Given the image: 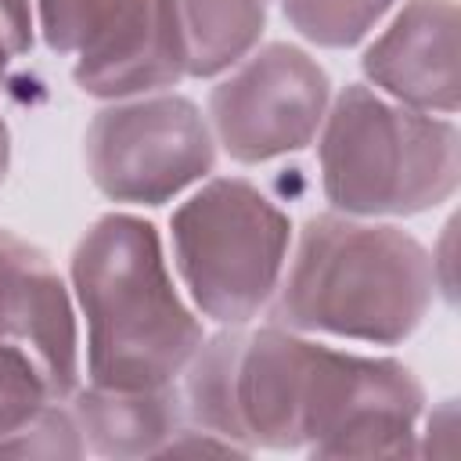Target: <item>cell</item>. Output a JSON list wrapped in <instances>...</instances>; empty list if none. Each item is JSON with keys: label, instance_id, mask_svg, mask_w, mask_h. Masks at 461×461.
Masks as SVG:
<instances>
[{"label": "cell", "instance_id": "e0dca14e", "mask_svg": "<svg viewBox=\"0 0 461 461\" xmlns=\"http://www.w3.org/2000/svg\"><path fill=\"white\" fill-rule=\"evenodd\" d=\"M0 36L11 54H25L32 47V4L29 0H0Z\"/></svg>", "mask_w": 461, "mask_h": 461}, {"label": "cell", "instance_id": "5bb4252c", "mask_svg": "<svg viewBox=\"0 0 461 461\" xmlns=\"http://www.w3.org/2000/svg\"><path fill=\"white\" fill-rule=\"evenodd\" d=\"M58 403L61 400L43 403L22 429L0 436V457H83V432L72 411Z\"/></svg>", "mask_w": 461, "mask_h": 461}, {"label": "cell", "instance_id": "30bf717a", "mask_svg": "<svg viewBox=\"0 0 461 461\" xmlns=\"http://www.w3.org/2000/svg\"><path fill=\"white\" fill-rule=\"evenodd\" d=\"M72 79L90 97H137L184 79L166 0H122L76 54Z\"/></svg>", "mask_w": 461, "mask_h": 461}, {"label": "cell", "instance_id": "2e32d148", "mask_svg": "<svg viewBox=\"0 0 461 461\" xmlns=\"http://www.w3.org/2000/svg\"><path fill=\"white\" fill-rule=\"evenodd\" d=\"M122 0H40V32L54 54H79Z\"/></svg>", "mask_w": 461, "mask_h": 461}, {"label": "cell", "instance_id": "8992f818", "mask_svg": "<svg viewBox=\"0 0 461 461\" xmlns=\"http://www.w3.org/2000/svg\"><path fill=\"white\" fill-rule=\"evenodd\" d=\"M86 169L112 202L162 205L212 169L216 140L194 101L176 94L101 108L86 130Z\"/></svg>", "mask_w": 461, "mask_h": 461}, {"label": "cell", "instance_id": "4fadbf2b", "mask_svg": "<svg viewBox=\"0 0 461 461\" xmlns=\"http://www.w3.org/2000/svg\"><path fill=\"white\" fill-rule=\"evenodd\" d=\"M396 0H281L285 18L317 47H353Z\"/></svg>", "mask_w": 461, "mask_h": 461}, {"label": "cell", "instance_id": "ac0fdd59", "mask_svg": "<svg viewBox=\"0 0 461 461\" xmlns=\"http://www.w3.org/2000/svg\"><path fill=\"white\" fill-rule=\"evenodd\" d=\"M7 162H11V137H7V126H4V119H0V184H4V176H7Z\"/></svg>", "mask_w": 461, "mask_h": 461}, {"label": "cell", "instance_id": "5b68a950", "mask_svg": "<svg viewBox=\"0 0 461 461\" xmlns=\"http://www.w3.org/2000/svg\"><path fill=\"white\" fill-rule=\"evenodd\" d=\"M425 393L389 357L310 342L299 393V450L313 457H414Z\"/></svg>", "mask_w": 461, "mask_h": 461}, {"label": "cell", "instance_id": "277c9868", "mask_svg": "<svg viewBox=\"0 0 461 461\" xmlns=\"http://www.w3.org/2000/svg\"><path fill=\"white\" fill-rule=\"evenodd\" d=\"M173 259L194 306L223 324H249L277 292L292 223L249 180H209L169 220Z\"/></svg>", "mask_w": 461, "mask_h": 461}, {"label": "cell", "instance_id": "3957f363", "mask_svg": "<svg viewBox=\"0 0 461 461\" xmlns=\"http://www.w3.org/2000/svg\"><path fill=\"white\" fill-rule=\"evenodd\" d=\"M321 126L324 198L346 216H414L457 191L461 133L450 119L353 83Z\"/></svg>", "mask_w": 461, "mask_h": 461}, {"label": "cell", "instance_id": "7a4b0ae2", "mask_svg": "<svg viewBox=\"0 0 461 461\" xmlns=\"http://www.w3.org/2000/svg\"><path fill=\"white\" fill-rule=\"evenodd\" d=\"M436 288V256L418 238L324 212L299 234L277 281L274 321L292 331L396 346L425 321Z\"/></svg>", "mask_w": 461, "mask_h": 461}, {"label": "cell", "instance_id": "8fae6325", "mask_svg": "<svg viewBox=\"0 0 461 461\" xmlns=\"http://www.w3.org/2000/svg\"><path fill=\"white\" fill-rule=\"evenodd\" d=\"M72 418L83 443L101 457H158V450L187 425L180 389H108L72 393Z\"/></svg>", "mask_w": 461, "mask_h": 461}, {"label": "cell", "instance_id": "6da1fadb", "mask_svg": "<svg viewBox=\"0 0 461 461\" xmlns=\"http://www.w3.org/2000/svg\"><path fill=\"white\" fill-rule=\"evenodd\" d=\"M72 288L86 317V371L94 385H173L205 339L173 288L155 227L140 216L108 212L79 238Z\"/></svg>", "mask_w": 461, "mask_h": 461}, {"label": "cell", "instance_id": "ba28073f", "mask_svg": "<svg viewBox=\"0 0 461 461\" xmlns=\"http://www.w3.org/2000/svg\"><path fill=\"white\" fill-rule=\"evenodd\" d=\"M18 346L40 367L54 400L76 393L79 335L65 281L50 259L0 230V346Z\"/></svg>", "mask_w": 461, "mask_h": 461}, {"label": "cell", "instance_id": "d6986e66", "mask_svg": "<svg viewBox=\"0 0 461 461\" xmlns=\"http://www.w3.org/2000/svg\"><path fill=\"white\" fill-rule=\"evenodd\" d=\"M11 58H14V54H11V47H7V40L0 36V79H4V72H7V65H11Z\"/></svg>", "mask_w": 461, "mask_h": 461}, {"label": "cell", "instance_id": "9c48e42d", "mask_svg": "<svg viewBox=\"0 0 461 461\" xmlns=\"http://www.w3.org/2000/svg\"><path fill=\"white\" fill-rule=\"evenodd\" d=\"M364 72L378 90L407 108L454 115L461 101L457 4L411 0L364 50Z\"/></svg>", "mask_w": 461, "mask_h": 461}, {"label": "cell", "instance_id": "52a82bcc", "mask_svg": "<svg viewBox=\"0 0 461 461\" xmlns=\"http://www.w3.org/2000/svg\"><path fill=\"white\" fill-rule=\"evenodd\" d=\"M328 72L292 43H270L212 86V133L234 162H270L306 148L328 112Z\"/></svg>", "mask_w": 461, "mask_h": 461}, {"label": "cell", "instance_id": "9a60e30c", "mask_svg": "<svg viewBox=\"0 0 461 461\" xmlns=\"http://www.w3.org/2000/svg\"><path fill=\"white\" fill-rule=\"evenodd\" d=\"M50 389L32 364L29 353L18 346H0V436L22 429L43 403H50Z\"/></svg>", "mask_w": 461, "mask_h": 461}, {"label": "cell", "instance_id": "7c38bea8", "mask_svg": "<svg viewBox=\"0 0 461 461\" xmlns=\"http://www.w3.org/2000/svg\"><path fill=\"white\" fill-rule=\"evenodd\" d=\"M184 76H216L259 43L267 25L263 0H166Z\"/></svg>", "mask_w": 461, "mask_h": 461}]
</instances>
